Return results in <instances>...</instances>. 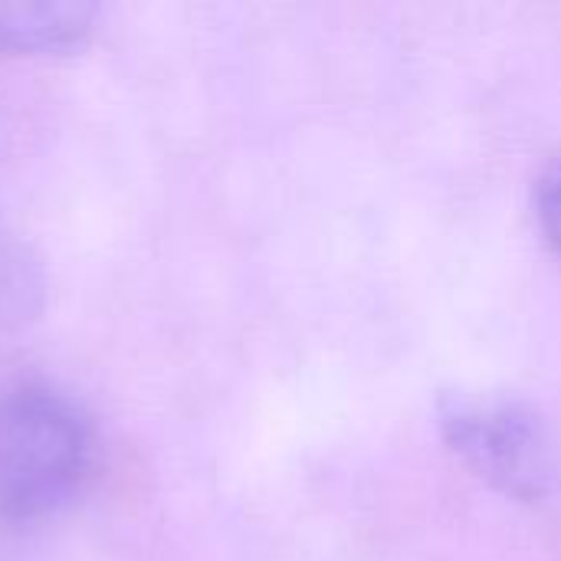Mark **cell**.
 Here are the masks:
<instances>
[{
    "mask_svg": "<svg viewBox=\"0 0 561 561\" xmlns=\"http://www.w3.org/2000/svg\"><path fill=\"white\" fill-rule=\"evenodd\" d=\"M440 424L454 454L490 486L516 500L546 496L552 450L533 411L503 398H454Z\"/></svg>",
    "mask_w": 561,
    "mask_h": 561,
    "instance_id": "obj_2",
    "label": "cell"
},
{
    "mask_svg": "<svg viewBox=\"0 0 561 561\" xmlns=\"http://www.w3.org/2000/svg\"><path fill=\"white\" fill-rule=\"evenodd\" d=\"M92 463V431L79 408L36 385L0 394V519L36 523L62 510Z\"/></svg>",
    "mask_w": 561,
    "mask_h": 561,
    "instance_id": "obj_1",
    "label": "cell"
},
{
    "mask_svg": "<svg viewBox=\"0 0 561 561\" xmlns=\"http://www.w3.org/2000/svg\"><path fill=\"white\" fill-rule=\"evenodd\" d=\"M23 296V276H20V260L7 253V247L0 243V322L10 316V302H16Z\"/></svg>",
    "mask_w": 561,
    "mask_h": 561,
    "instance_id": "obj_5",
    "label": "cell"
},
{
    "mask_svg": "<svg viewBox=\"0 0 561 561\" xmlns=\"http://www.w3.org/2000/svg\"><path fill=\"white\" fill-rule=\"evenodd\" d=\"M536 214L549 237V243L561 253V154L546 168L536 187Z\"/></svg>",
    "mask_w": 561,
    "mask_h": 561,
    "instance_id": "obj_4",
    "label": "cell"
},
{
    "mask_svg": "<svg viewBox=\"0 0 561 561\" xmlns=\"http://www.w3.org/2000/svg\"><path fill=\"white\" fill-rule=\"evenodd\" d=\"M95 7L85 3H0V49L53 53L76 46L92 30Z\"/></svg>",
    "mask_w": 561,
    "mask_h": 561,
    "instance_id": "obj_3",
    "label": "cell"
}]
</instances>
